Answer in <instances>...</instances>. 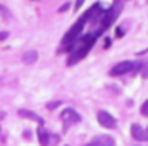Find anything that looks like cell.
<instances>
[{
    "label": "cell",
    "mask_w": 148,
    "mask_h": 146,
    "mask_svg": "<svg viewBox=\"0 0 148 146\" xmlns=\"http://www.w3.org/2000/svg\"><path fill=\"white\" fill-rule=\"evenodd\" d=\"M0 16H2L3 19H9V17H10L9 9H7V7H3V5H0Z\"/></svg>",
    "instance_id": "30bf717a"
},
{
    "label": "cell",
    "mask_w": 148,
    "mask_h": 146,
    "mask_svg": "<svg viewBox=\"0 0 148 146\" xmlns=\"http://www.w3.org/2000/svg\"><path fill=\"white\" fill-rule=\"evenodd\" d=\"M67 9H69V3H64V5L59 9V12H64V10H67Z\"/></svg>",
    "instance_id": "ac0fdd59"
},
{
    "label": "cell",
    "mask_w": 148,
    "mask_h": 146,
    "mask_svg": "<svg viewBox=\"0 0 148 146\" xmlns=\"http://www.w3.org/2000/svg\"><path fill=\"white\" fill-rule=\"evenodd\" d=\"M115 35H117V36H122V35H124V29H122V28H117V29H115Z\"/></svg>",
    "instance_id": "9a60e30c"
},
{
    "label": "cell",
    "mask_w": 148,
    "mask_h": 146,
    "mask_svg": "<svg viewBox=\"0 0 148 146\" xmlns=\"http://www.w3.org/2000/svg\"><path fill=\"white\" fill-rule=\"evenodd\" d=\"M143 69H145L143 71V77H147L148 76V64H143Z\"/></svg>",
    "instance_id": "e0dca14e"
},
{
    "label": "cell",
    "mask_w": 148,
    "mask_h": 146,
    "mask_svg": "<svg viewBox=\"0 0 148 146\" xmlns=\"http://www.w3.org/2000/svg\"><path fill=\"white\" fill-rule=\"evenodd\" d=\"M19 117H26V119H31V120H36V122H40V126L43 124V120H41V117L40 115H36L35 112H31V110H26V108H21L19 112Z\"/></svg>",
    "instance_id": "52a82bcc"
},
{
    "label": "cell",
    "mask_w": 148,
    "mask_h": 146,
    "mask_svg": "<svg viewBox=\"0 0 148 146\" xmlns=\"http://www.w3.org/2000/svg\"><path fill=\"white\" fill-rule=\"evenodd\" d=\"M141 69H143V64L133 62V60H124V62L115 64L109 74L110 76H122V74H127V72H140Z\"/></svg>",
    "instance_id": "6da1fadb"
},
{
    "label": "cell",
    "mask_w": 148,
    "mask_h": 146,
    "mask_svg": "<svg viewBox=\"0 0 148 146\" xmlns=\"http://www.w3.org/2000/svg\"><path fill=\"white\" fill-rule=\"evenodd\" d=\"M110 45H112V40H110V38H105V45H103V46H105V48H109Z\"/></svg>",
    "instance_id": "2e32d148"
},
{
    "label": "cell",
    "mask_w": 148,
    "mask_h": 146,
    "mask_svg": "<svg viewBox=\"0 0 148 146\" xmlns=\"http://www.w3.org/2000/svg\"><path fill=\"white\" fill-rule=\"evenodd\" d=\"M38 141H40V145L41 146H48L50 145V134H48L43 127L38 129Z\"/></svg>",
    "instance_id": "ba28073f"
},
{
    "label": "cell",
    "mask_w": 148,
    "mask_h": 146,
    "mask_svg": "<svg viewBox=\"0 0 148 146\" xmlns=\"http://www.w3.org/2000/svg\"><path fill=\"white\" fill-rule=\"evenodd\" d=\"M7 36H9V33H7V31H2V33H0V41H3Z\"/></svg>",
    "instance_id": "5bb4252c"
},
{
    "label": "cell",
    "mask_w": 148,
    "mask_h": 146,
    "mask_svg": "<svg viewBox=\"0 0 148 146\" xmlns=\"http://www.w3.org/2000/svg\"><path fill=\"white\" fill-rule=\"evenodd\" d=\"M84 24H86V21L83 19V16L74 23L73 26H71V29L64 35V38H62V46H66V45H69L71 41H74L76 38L81 36V31H83V28H84Z\"/></svg>",
    "instance_id": "7a4b0ae2"
},
{
    "label": "cell",
    "mask_w": 148,
    "mask_h": 146,
    "mask_svg": "<svg viewBox=\"0 0 148 146\" xmlns=\"http://www.w3.org/2000/svg\"><path fill=\"white\" fill-rule=\"evenodd\" d=\"M131 136H133V139L141 141V143L148 141V131H145L140 124H133L131 126Z\"/></svg>",
    "instance_id": "5b68a950"
},
{
    "label": "cell",
    "mask_w": 148,
    "mask_h": 146,
    "mask_svg": "<svg viewBox=\"0 0 148 146\" xmlns=\"http://www.w3.org/2000/svg\"><path fill=\"white\" fill-rule=\"evenodd\" d=\"M97 119H98V124H100L102 127H105V129H114V127L117 126L115 119L112 117L109 112H105V110H100V112L97 113Z\"/></svg>",
    "instance_id": "277c9868"
},
{
    "label": "cell",
    "mask_w": 148,
    "mask_h": 146,
    "mask_svg": "<svg viewBox=\"0 0 148 146\" xmlns=\"http://www.w3.org/2000/svg\"><path fill=\"white\" fill-rule=\"evenodd\" d=\"M83 2H84V0H76V3H74V9H76V10H79V9H81V3H83Z\"/></svg>",
    "instance_id": "4fadbf2b"
},
{
    "label": "cell",
    "mask_w": 148,
    "mask_h": 146,
    "mask_svg": "<svg viewBox=\"0 0 148 146\" xmlns=\"http://www.w3.org/2000/svg\"><path fill=\"white\" fill-rule=\"evenodd\" d=\"M86 146H115V141L110 136H97L91 143H88Z\"/></svg>",
    "instance_id": "8992f818"
},
{
    "label": "cell",
    "mask_w": 148,
    "mask_h": 146,
    "mask_svg": "<svg viewBox=\"0 0 148 146\" xmlns=\"http://www.w3.org/2000/svg\"><path fill=\"white\" fill-rule=\"evenodd\" d=\"M141 115H145V117H148V100L141 105Z\"/></svg>",
    "instance_id": "8fae6325"
},
{
    "label": "cell",
    "mask_w": 148,
    "mask_h": 146,
    "mask_svg": "<svg viewBox=\"0 0 148 146\" xmlns=\"http://www.w3.org/2000/svg\"><path fill=\"white\" fill-rule=\"evenodd\" d=\"M60 119L64 120V127L67 129V127H71L74 124H77L79 120H81V117H79V113L73 108H66L62 113H60Z\"/></svg>",
    "instance_id": "3957f363"
},
{
    "label": "cell",
    "mask_w": 148,
    "mask_h": 146,
    "mask_svg": "<svg viewBox=\"0 0 148 146\" xmlns=\"http://www.w3.org/2000/svg\"><path fill=\"white\" fill-rule=\"evenodd\" d=\"M38 59V52L35 50H29V52H26L24 55H23V62L24 64H28V65H31V64H35Z\"/></svg>",
    "instance_id": "9c48e42d"
},
{
    "label": "cell",
    "mask_w": 148,
    "mask_h": 146,
    "mask_svg": "<svg viewBox=\"0 0 148 146\" xmlns=\"http://www.w3.org/2000/svg\"><path fill=\"white\" fill-rule=\"evenodd\" d=\"M60 103H62V102H50V103L47 105V108H48V110H53V108H57Z\"/></svg>",
    "instance_id": "7c38bea8"
}]
</instances>
